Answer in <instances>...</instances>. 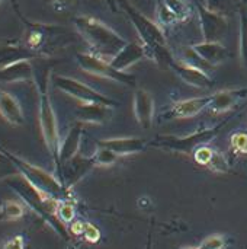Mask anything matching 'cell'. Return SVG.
<instances>
[{
	"instance_id": "42",
	"label": "cell",
	"mask_w": 247,
	"mask_h": 249,
	"mask_svg": "<svg viewBox=\"0 0 247 249\" xmlns=\"http://www.w3.org/2000/svg\"><path fill=\"white\" fill-rule=\"evenodd\" d=\"M242 4H243V3H242ZM243 7H245V10H246V13H247V6H245V4H243Z\"/></svg>"
},
{
	"instance_id": "11",
	"label": "cell",
	"mask_w": 247,
	"mask_h": 249,
	"mask_svg": "<svg viewBox=\"0 0 247 249\" xmlns=\"http://www.w3.org/2000/svg\"><path fill=\"white\" fill-rule=\"evenodd\" d=\"M169 69L186 85L198 89H210L213 86V79L210 74L199 66L185 61V60H173Z\"/></svg>"
},
{
	"instance_id": "43",
	"label": "cell",
	"mask_w": 247,
	"mask_h": 249,
	"mask_svg": "<svg viewBox=\"0 0 247 249\" xmlns=\"http://www.w3.org/2000/svg\"><path fill=\"white\" fill-rule=\"evenodd\" d=\"M1 1H3V0H0V3H1Z\"/></svg>"
},
{
	"instance_id": "31",
	"label": "cell",
	"mask_w": 247,
	"mask_h": 249,
	"mask_svg": "<svg viewBox=\"0 0 247 249\" xmlns=\"http://www.w3.org/2000/svg\"><path fill=\"white\" fill-rule=\"evenodd\" d=\"M227 244V238L221 233H214L208 238H205L201 244L199 249H224Z\"/></svg>"
},
{
	"instance_id": "10",
	"label": "cell",
	"mask_w": 247,
	"mask_h": 249,
	"mask_svg": "<svg viewBox=\"0 0 247 249\" xmlns=\"http://www.w3.org/2000/svg\"><path fill=\"white\" fill-rule=\"evenodd\" d=\"M197 12L199 18V26L202 41L221 42L229 31V19L224 15L210 10L205 4L197 3Z\"/></svg>"
},
{
	"instance_id": "18",
	"label": "cell",
	"mask_w": 247,
	"mask_h": 249,
	"mask_svg": "<svg viewBox=\"0 0 247 249\" xmlns=\"http://www.w3.org/2000/svg\"><path fill=\"white\" fill-rule=\"evenodd\" d=\"M98 146H103L115 152L118 156H128L144 152L147 147V140L141 137H114L103 139L98 142Z\"/></svg>"
},
{
	"instance_id": "30",
	"label": "cell",
	"mask_w": 247,
	"mask_h": 249,
	"mask_svg": "<svg viewBox=\"0 0 247 249\" xmlns=\"http://www.w3.org/2000/svg\"><path fill=\"white\" fill-rule=\"evenodd\" d=\"M57 217L63 223H70L76 217V209L70 201H58L57 206Z\"/></svg>"
},
{
	"instance_id": "25",
	"label": "cell",
	"mask_w": 247,
	"mask_h": 249,
	"mask_svg": "<svg viewBox=\"0 0 247 249\" xmlns=\"http://www.w3.org/2000/svg\"><path fill=\"white\" fill-rule=\"evenodd\" d=\"M162 1L176 16L178 22H185L192 15V10H191V7H189L186 0H162Z\"/></svg>"
},
{
	"instance_id": "4",
	"label": "cell",
	"mask_w": 247,
	"mask_h": 249,
	"mask_svg": "<svg viewBox=\"0 0 247 249\" xmlns=\"http://www.w3.org/2000/svg\"><path fill=\"white\" fill-rule=\"evenodd\" d=\"M73 23L80 36L92 48V53L105 60L111 61L128 44V41L116 31L93 16L79 15L73 19Z\"/></svg>"
},
{
	"instance_id": "20",
	"label": "cell",
	"mask_w": 247,
	"mask_h": 249,
	"mask_svg": "<svg viewBox=\"0 0 247 249\" xmlns=\"http://www.w3.org/2000/svg\"><path fill=\"white\" fill-rule=\"evenodd\" d=\"M192 51L197 54V57H199L204 63H207L211 67L221 66L229 55L227 48L221 42H210V41L194 44Z\"/></svg>"
},
{
	"instance_id": "16",
	"label": "cell",
	"mask_w": 247,
	"mask_h": 249,
	"mask_svg": "<svg viewBox=\"0 0 247 249\" xmlns=\"http://www.w3.org/2000/svg\"><path fill=\"white\" fill-rule=\"evenodd\" d=\"M38 55L31 51L22 39L19 41H0V69L23 60H33Z\"/></svg>"
},
{
	"instance_id": "28",
	"label": "cell",
	"mask_w": 247,
	"mask_h": 249,
	"mask_svg": "<svg viewBox=\"0 0 247 249\" xmlns=\"http://www.w3.org/2000/svg\"><path fill=\"white\" fill-rule=\"evenodd\" d=\"M93 156H95L96 166H112L119 158L115 152L103 146H98V150L95 152Z\"/></svg>"
},
{
	"instance_id": "40",
	"label": "cell",
	"mask_w": 247,
	"mask_h": 249,
	"mask_svg": "<svg viewBox=\"0 0 247 249\" xmlns=\"http://www.w3.org/2000/svg\"><path fill=\"white\" fill-rule=\"evenodd\" d=\"M178 249H199L198 247H179Z\"/></svg>"
},
{
	"instance_id": "7",
	"label": "cell",
	"mask_w": 247,
	"mask_h": 249,
	"mask_svg": "<svg viewBox=\"0 0 247 249\" xmlns=\"http://www.w3.org/2000/svg\"><path fill=\"white\" fill-rule=\"evenodd\" d=\"M227 121H223L214 127H205L201 130H197L188 136H173V134H165V136H157L153 142L151 146L160 150H166L170 153H179V155H194V152L213 142L220 130L226 125Z\"/></svg>"
},
{
	"instance_id": "37",
	"label": "cell",
	"mask_w": 247,
	"mask_h": 249,
	"mask_svg": "<svg viewBox=\"0 0 247 249\" xmlns=\"http://www.w3.org/2000/svg\"><path fill=\"white\" fill-rule=\"evenodd\" d=\"M84 229H86V223H83V222H80V220H73V222H71L70 231H71L73 235L80 236V235L84 233Z\"/></svg>"
},
{
	"instance_id": "22",
	"label": "cell",
	"mask_w": 247,
	"mask_h": 249,
	"mask_svg": "<svg viewBox=\"0 0 247 249\" xmlns=\"http://www.w3.org/2000/svg\"><path fill=\"white\" fill-rule=\"evenodd\" d=\"M0 117L10 125H22L25 121L23 109L17 98L10 92L0 89Z\"/></svg>"
},
{
	"instance_id": "24",
	"label": "cell",
	"mask_w": 247,
	"mask_h": 249,
	"mask_svg": "<svg viewBox=\"0 0 247 249\" xmlns=\"http://www.w3.org/2000/svg\"><path fill=\"white\" fill-rule=\"evenodd\" d=\"M239 18H240V25H239V57L242 67L247 73V13L240 4L239 7Z\"/></svg>"
},
{
	"instance_id": "19",
	"label": "cell",
	"mask_w": 247,
	"mask_h": 249,
	"mask_svg": "<svg viewBox=\"0 0 247 249\" xmlns=\"http://www.w3.org/2000/svg\"><path fill=\"white\" fill-rule=\"evenodd\" d=\"M114 114V107L103 104L79 105L76 108V118L82 124H106Z\"/></svg>"
},
{
	"instance_id": "41",
	"label": "cell",
	"mask_w": 247,
	"mask_h": 249,
	"mask_svg": "<svg viewBox=\"0 0 247 249\" xmlns=\"http://www.w3.org/2000/svg\"><path fill=\"white\" fill-rule=\"evenodd\" d=\"M66 249H77V248H76L74 245H71V244H70V245H67V248Z\"/></svg>"
},
{
	"instance_id": "33",
	"label": "cell",
	"mask_w": 247,
	"mask_h": 249,
	"mask_svg": "<svg viewBox=\"0 0 247 249\" xmlns=\"http://www.w3.org/2000/svg\"><path fill=\"white\" fill-rule=\"evenodd\" d=\"M213 156H214V149H211V147L207 146V144L198 147V149L194 152V159H195V162L199 163V165H204V166H208V165H210Z\"/></svg>"
},
{
	"instance_id": "23",
	"label": "cell",
	"mask_w": 247,
	"mask_h": 249,
	"mask_svg": "<svg viewBox=\"0 0 247 249\" xmlns=\"http://www.w3.org/2000/svg\"><path fill=\"white\" fill-rule=\"evenodd\" d=\"M82 136H83L82 123H79V124H76V125H73L70 128V131L67 133L66 139L61 142V147H60V168H61V165L64 162H67L71 158H74L76 155H79V149H80V144H82Z\"/></svg>"
},
{
	"instance_id": "27",
	"label": "cell",
	"mask_w": 247,
	"mask_h": 249,
	"mask_svg": "<svg viewBox=\"0 0 247 249\" xmlns=\"http://www.w3.org/2000/svg\"><path fill=\"white\" fill-rule=\"evenodd\" d=\"M23 213V206L17 201H6L0 206V220H17Z\"/></svg>"
},
{
	"instance_id": "5",
	"label": "cell",
	"mask_w": 247,
	"mask_h": 249,
	"mask_svg": "<svg viewBox=\"0 0 247 249\" xmlns=\"http://www.w3.org/2000/svg\"><path fill=\"white\" fill-rule=\"evenodd\" d=\"M119 1H121V6L125 10L127 16L132 22L143 45L147 48L150 60H154L159 66L169 67L170 63L175 60V57L169 50L163 28L157 22L151 20L150 18L143 15L140 10H137L127 0H119Z\"/></svg>"
},
{
	"instance_id": "34",
	"label": "cell",
	"mask_w": 247,
	"mask_h": 249,
	"mask_svg": "<svg viewBox=\"0 0 247 249\" xmlns=\"http://www.w3.org/2000/svg\"><path fill=\"white\" fill-rule=\"evenodd\" d=\"M231 147L234 152L247 155V133L246 131H237L231 136Z\"/></svg>"
},
{
	"instance_id": "15",
	"label": "cell",
	"mask_w": 247,
	"mask_h": 249,
	"mask_svg": "<svg viewBox=\"0 0 247 249\" xmlns=\"http://www.w3.org/2000/svg\"><path fill=\"white\" fill-rule=\"evenodd\" d=\"M247 99V88L237 89H224L213 93V101L208 107L211 114H226L231 111L239 102Z\"/></svg>"
},
{
	"instance_id": "32",
	"label": "cell",
	"mask_w": 247,
	"mask_h": 249,
	"mask_svg": "<svg viewBox=\"0 0 247 249\" xmlns=\"http://www.w3.org/2000/svg\"><path fill=\"white\" fill-rule=\"evenodd\" d=\"M208 168H210L211 171H214V172L226 174V172H229V168H230V166H229V162H227L226 156H224L223 153L214 150V156H213V159H211Z\"/></svg>"
},
{
	"instance_id": "39",
	"label": "cell",
	"mask_w": 247,
	"mask_h": 249,
	"mask_svg": "<svg viewBox=\"0 0 247 249\" xmlns=\"http://www.w3.org/2000/svg\"><path fill=\"white\" fill-rule=\"evenodd\" d=\"M146 249H153V239L148 238V242H147V248Z\"/></svg>"
},
{
	"instance_id": "2",
	"label": "cell",
	"mask_w": 247,
	"mask_h": 249,
	"mask_svg": "<svg viewBox=\"0 0 247 249\" xmlns=\"http://www.w3.org/2000/svg\"><path fill=\"white\" fill-rule=\"evenodd\" d=\"M1 184L13 190L17 197L25 203L33 213H36L44 222L52 228L60 236L64 239H68V233L64 228V223L57 217V206L58 201L38 190L33 184L29 182L28 178H25L22 174H12L1 179Z\"/></svg>"
},
{
	"instance_id": "29",
	"label": "cell",
	"mask_w": 247,
	"mask_h": 249,
	"mask_svg": "<svg viewBox=\"0 0 247 249\" xmlns=\"http://www.w3.org/2000/svg\"><path fill=\"white\" fill-rule=\"evenodd\" d=\"M156 15H157V23L162 26V28H167L173 23L178 22L176 16L167 9V6L162 1V0H157V7H156Z\"/></svg>"
},
{
	"instance_id": "3",
	"label": "cell",
	"mask_w": 247,
	"mask_h": 249,
	"mask_svg": "<svg viewBox=\"0 0 247 249\" xmlns=\"http://www.w3.org/2000/svg\"><path fill=\"white\" fill-rule=\"evenodd\" d=\"M51 80V74L48 69H44V71L36 70L33 85L38 92V121L41 134L45 143V147L55 165V169H60V147H61V139L58 131V123L57 115L52 107V101L48 93V85Z\"/></svg>"
},
{
	"instance_id": "36",
	"label": "cell",
	"mask_w": 247,
	"mask_h": 249,
	"mask_svg": "<svg viewBox=\"0 0 247 249\" xmlns=\"http://www.w3.org/2000/svg\"><path fill=\"white\" fill-rule=\"evenodd\" d=\"M3 249H25V244H23V238L22 236H15L12 239H9Z\"/></svg>"
},
{
	"instance_id": "17",
	"label": "cell",
	"mask_w": 247,
	"mask_h": 249,
	"mask_svg": "<svg viewBox=\"0 0 247 249\" xmlns=\"http://www.w3.org/2000/svg\"><path fill=\"white\" fill-rule=\"evenodd\" d=\"M150 58L147 48L143 45V42H128L112 60L111 64L121 70V71H127L130 67H132L135 63Z\"/></svg>"
},
{
	"instance_id": "6",
	"label": "cell",
	"mask_w": 247,
	"mask_h": 249,
	"mask_svg": "<svg viewBox=\"0 0 247 249\" xmlns=\"http://www.w3.org/2000/svg\"><path fill=\"white\" fill-rule=\"evenodd\" d=\"M0 150L6 156V159L16 166L17 172L22 174L25 178H28L29 182L33 184L38 190H41L42 193H45L47 196H49L51 198H54L57 201H70V198H71L70 190L63 184L61 179L55 178L52 174L47 172L45 169H42L33 163H29L22 158H17L16 155L10 153L1 147H0Z\"/></svg>"
},
{
	"instance_id": "21",
	"label": "cell",
	"mask_w": 247,
	"mask_h": 249,
	"mask_svg": "<svg viewBox=\"0 0 247 249\" xmlns=\"http://www.w3.org/2000/svg\"><path fill=\"white\" fill-rule=\"evenodd\" d=\"M35 66L32 60H23L13 63L7 67L0 69V83H16V82H33L35 80Z\"/></svg>"
},
{
	"instance_id": "35",
	"label": "cell",
	"mask_w": 247,
	"mask_h": 249,
	"mask_svg": "<svg viewBox=\"0 0 247 249\" xmlns=\"http://www.w3.org/2000/svg\"><path fill=\"white\" fill-rule=\"evenodd\" d=\"M84 239L90 244H98L99 239H100V232L99 229L92 225V223H86V229H84V233H83Z\"/></svg>"
},
{
	"instance_id": "26",
	"label": "cell",
	"mask_w": 247,
	"mask_h": 249,
	"mask_svg": "<svg viewBox=\"0 0 247 249\" xmlns=\"http://www.w3.org/2000/svg\"><path fill=\"white\" fill-rule=\"evenodd\" d=\"M242 4V0H207V7L213 12H217L220 15L229 16L234 12V9L239 10Z\"/></svg>"
},
{
	"instance_id": "14",
	"label": "cell",
	"mask_w": 247,
	"mask_h": 249,
	"mask_svg": "<svg viewBox=\"0 0 247 249\" xmlns=\"http://www.w3.org/2000/svg\"><path fill=\"white\" fill-rule=\"evenodd\" d=\"M132 111L137 123L144 130H148L154 121V99L151 93L143 88L135 89L132 96Z\"/></svg>"
},
{
	"instance_id": "9",
	"label": "cell",
	"mask_w": 247,
	"mask_h": 249,
	"mask_svg": "<svg viewBox=\"0 0 247 249\" xmlns=\"http://www.w3.org/2000/svg\"><path fill=\"white\" fill-rule=\"evenodd\" d=\"M51 82L55 86V89L61 90L63 93L71 96L82 105H90V104H103L109 107H116V102L112 101L111 98L105 96L103 93L98 92L96 89L90 88L89 85L70 77L64 74H51Z\"/></svg>"
},
{
	"instance_id": "8",
	"label": "cell",
	"mask_w": 247,
	"mask_h": 249,
	"mask_svg": "<svg viewBox=\"0 0 247 249\" xmlns=\"http://www.w3.org/2000/svg\"><path fill=\"white\" fill-rule=\"evenodd\" d=\"M76 63L84 73H89L92 76L102 77V79L121 83L125 86H131V88L137 85V77L134 74L115 69L109 60H105L95 53H82V51L77 53Z\"/></svg>"
},
{
	"instance_id": "38",
	"label": "cell",
	"mask_w": 247,
	"mask_h": 249,
	"mask_svg": "<svg viewBox=\"0 0 247 249\" xmlns=\"http://www.w3.org/2000/svg\"><path fill=\"white\" fill-rule=\"evenodd\" d=\"M44 3H47V4H55V3H58V1H61V0H42Z\"/></svg>"
},
{
	"instance_id": "1",
	"label": "cell",
	"mask_w": 247,
	"mask_h": 249,
	"mask_svg": "<svg viewBox=\"0 0 247 249\" xmlns=\"http://www.w3.org/2000/svg\"><path fill=\"white\" fill-rule=\"evenodd\" d=\"M12 6L16 16L23 23L22 42L31 51H33L38 58H51L54 54L67 48V45L73 42V32L70 28L58 23H41L29 20L20 12L15 0H12Z\"/></svg>"
},
{
	"instance_id": "12",
	"label": "cell",
	"mask_w": 247,
	"mask_h": 249,
	"mask_svg": "<svg viewBox=\"0 0 247 249\" xmlns=\"http://www.w3.org/2000/svg\"><path fill=\"white\" fill-rule=\"evenodd\" d=\"M213 101V93L204 95V96H197V98H189L183 101L175 102L170 108L163 111L162 117L163 120H185V118H194L204 109L210 107Z\"/></svg>"
},
{
	"instance_id": "13",
	"label": "cell",
	"mask_w": 247,
	"mask_h": 249,
	"mask_svg": "<svg viewBox=\"0 0 247 249\" xmlns=\"http://www.w3.org/2000/svg\"><path fill=\"white\" fill-rule=\"evenodd\" d=\"M96 166L95 162V156L86 158V156H80L76 155L74 158H71L70 160L64 162L60 168V174H61V181L63 184L71 190L77 182H80L93 168Z\"/></svg>"
}]
</instances>
